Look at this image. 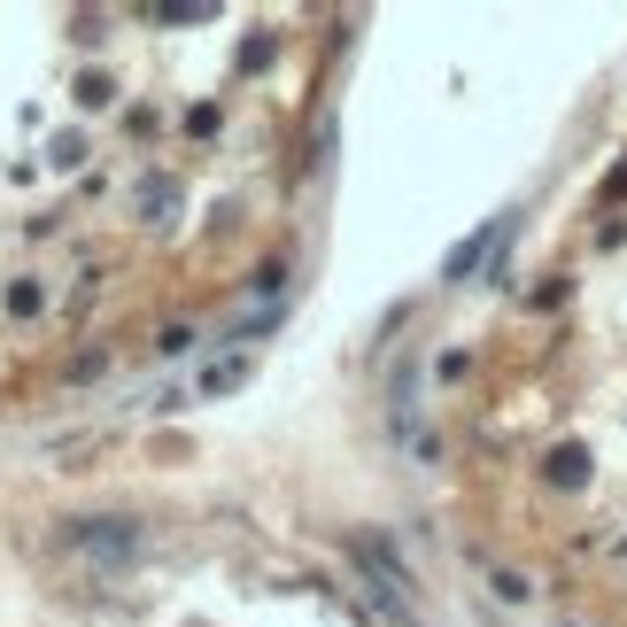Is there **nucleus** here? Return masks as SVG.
<instances>
[{"label": "nucleus", "mask_w": 627, "mask_h": 627, "mask_svg": "<svg viewBox=\"0 0 627 627\" xmlns=\"http://www.w3.org/2000/svg\"><path fill=\"white\" fill-rule=\"evenodd\" d=\"M78 542L101 550V558H132V550H140V535H132L124 519H93V527H78Z\"/></svg>", "instance_id": "f03ea898"}, {"label": "nucleus", "mask_w": 627, "mask_h": 627, "mask_svg": "<svg viewBox=\"0 0 627 627\" xmlns=\"http://www.w3.org/2000/svg\"><path fill=\"white\" fill-rule=\"evenodd\" d=\"M496 240H504V225H488V233H473L465 248H457V256H449V279H473V271L488 264V248H496Z\"/></svg>", "instance_id": "7ed1b4c3"}, {"label": "nucleus", "mask_w": 627, "mask_h": 627, "mask_svg": "<svg viewBox=\"0 0 627 627\" xmlns=\"http://www.w3.org/2000/svg\"><path fill=\"white\" fill-rule=\"evenodd\" d=\"M364 566H372V612H380L388 627H434V620H418V612H411V597H403V573H388L372 550H364Z\"/></svg>", "instance_id": "f257e3e1"}]
</instances>
